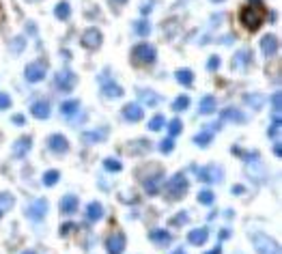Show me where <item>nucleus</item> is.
Returning <instances> with one entry per match:
<instances>
[{
  "mask_svg": "<svg viewBox=\"0 0 282 254\" xmlns=\"http://www.w3.org/2000/svg\"><path fill=\"white\" fill-rule=\"evenodd\" d=\"M78 110H80V101L78 99H69V101H65V104L61 106V112L65 116H73Z\"/></svg>",
  "mask_w": 282,
  "mask_h": 254,
  "instance_id": "26",
  "label": "nucleus"
},
{
  "mask_svg": "<svg viewBox=\"0 0 282 254\" xmlns=\"http://www.w3.org/2000/svg\"><path fill=\"white\" fill-rule=\"evenodd\" d=\"M239 20L248 30H257L265 20V7L263 4H246L239 13Z\"/></svg>",
  "mask_w": 282,
  "mask_h": 254,
  "instance_id": "1",
  "label": "nucleus"
},
{
  "mask_svg": "<svg viewBox=\"0 0 282 254\" xmlns=\"http://www.w3.org/2000/svg\"><path fill=\"white\" fill-rule=\"evenodd\" d=\"M220 67V58L218 56H211L209 63H207V69H211V71H215V69Z\"/></svg>",
  "mask_w": 282,
  "mask_h": 254,
  "instance_id": "41",
  "label": "nucleus"
},
{
  "mask_svg": "<svg viewBox=\"0 0 282 254\" xmlns=\"http://www.w3.org/2000/svg\"><path fill=\"white\" fill-rule=\"evenodd\" d=\"M104 95L106 97H121L123 95V89L112 78H108V82L104 80Z\"/></svg>",
  "mask_w": 282,
  "mask_h": 254,
  "instance_id": "22",
  "label": "nucleus"
},
{
  "mask_svg": "<svg viewBox=\"0 0 282 254\" xmlns=\"http://www.w3.org/2000/svg\"><path fill=\"white\" fill-rule=\"evenodd\" d=\"M75 75L71 71H67V69H63V71H58L56 75H54V86H56L58 91H63V93H69V91L75 86Z\"/></svg>",
  "mask_w": 282,
  "mask_h": 254,
  "instance_id": "6",
  "label": "nucleus"
},
{
  "mask_svg": "<svg viewBox=\"0 0 282 254\" xmlns=\"http://www.w3.org/2000/svg\"><path fill=\"white\" fill-rule=\"evenodd\" d=\"M78 196H73V194H67V196H63L61 201V213L63 215H73L78 211Z\"/></svg>",
  "mask_w": 282,
  "mask_h": 254,
  "instance_id": "15",
  "label": "nucleus"
},
{
  "mask_svg": "<svg viewBox=\"0 0 282 254\" xmlns=\"http://www.w3.org/2000/svg\"><path fill=\"white\" fill-rule=\"evenodd\" d=\"M115 4H123V2H127V0H112Z\"/></svg>",
  "mask_w": 282,
  "mask_h": 254,
  "instance_id": "48",
  "label": "nucleus"
},
{
  "mask_svg": "<svg viewBox=\"0 0 282 254\" xmlns=\"http://www.w3.org/2000/svg\"><path fill=\"white\" fill-rule=\"evenodd\" d=\"M188 222V211H181L179 215H175V218L170 220V224H175V226H181V224H186Z\"/></svg>",
  "mask_w": 282,
  "mask_h": 254,
  "instance_id": "39",
  "label": "nucleus"
},
{
  "mask_svg": "<svg viewBox=\"0 0 282 254\" xmlns=\"http://www.w3.org/2000/svg\"><path fill=\"white\" fill-rule=\"evenodd\" d=\"M261 52H263V56H274V54L278 52V39H276L274 35H265L261 39Z\"/></svg>",
  "mask_w": 282,
  "mask_h": 254,
  "instance_id": "16",
  "label": "nucleus"
},
{
  "mask_svg": "<svg viewBox=\"0 0 282 254\" xmlns=\"http://www.w3.org/2000/svg\"><path fill=\"white\" fill-rule=\"evenodd\" d=\"M101 218H104V205L97 201L86 205V220H89V222H97V220H101Z\"/></svg>",
  "mask_w": 282,
  "mask_h": 254,
  "instance_id": "17",
  "label": "nucleus"
},
{
  "mask_svg": "<svg viewBox=\"0 0 282 254\" xmlns=\"http://www.w3.org/2000/svg\"><path fill=\"white\" fill-rule=\"evenodd\" d=\"M140 101H142L144 106H155L160 104V95H155L153 91H140Z\"/></svg>",
  "mask_w": 282,
  "mask_h": 254,
  "instance_id": "27",
  "label": "nucleus"
},
{
  "mask_svg": "<svg viewBox=\"0 0 282 254\" xmlns=\"http://www.w3.org/2000/svg\"><path fill=\"white\" fill-rule=\"evenodd\" d=\"M207 239H209V231L207 229H194V231H189V233H188V241H189V244H194V246H203Z\"/></svg>",
  "mask_w": 282,
  "mask_h": 254,
  "instance_id": "18",
  "label": "nucleus"
},
{
  "mask_svg": "<svg viewBox=\"0 0 282 254\" xmlns=\"http://www.w3.org/2000/svg\"><path fill=\"white\" fill-rule=\"evenodd\" d=\"M15 205V198L11 194H0V218H2L7 211H11Z\"/></svg>",
  "mask_w": 282,
  "mask_h": 254,
  "instance_id": "25",
  "label": "nucleus"
},
{
  "mask_svg": "<svg viewBox=\"0 0 282 254\" xmlns=\"http://www.w3.org/2000/svg\"><path fill=\"white\" fill-rule=\"evenodd\" d=\"M58 179H61V172L58 170H47L46 175H43V183H46L47 187H52V185H56Z\"/></svg>",
  "mask_w": 282,
  "mask_h": 254,
  "instance_id": "30",
  "label": "nucleus"
},
{
  "mask_svg": "<svg viewBox=\"0 0 282 254\" xmlns=\"http://www.w3.org/2000/svg\"><path fill=\"white\" fill-rule=\"evenodd\" d=\"M32 147V138L30 136H24V138H20L18 142H15V147H13V153H15V158H24L26 153L30 151Z\"/></svg>",
  "mask_w": 282,
  "mask_h": 254,
  "instance_id": "20",
  "label": "nucleus"
},
{
  "mask_svg": "<svg viewBox=\"0 0 282 254\" xmlns=\"http://www.w3.org/2000/svg\"><path fill=\"white\" fill-rule=\"evenodd\" d=\"M280 106H282V101H280V95L276 93V95H274V112H278V110H280Z\"/></svg>",
  "mask_w": 282,
  "mask_h": 254,
  "instance_id": "43",
  "label": "nucleus"
},
{
  "mask_svg": "<svg viewBox=\"0 0 282 254\" xmlns=\"http://www.w3.org/2000/svg\"><path fill=\"white\" fill-rule=\"evenodd\" d=\"M188 187H189V183L186 179V175H183V172H177V175H172L170 179H168L166 194H168V198H172V201H179V198H183L188 194Z\"/></svg>",
  "mask_w": 282,
  "mask_h": 254,
  "instance_id": "2",
  "label": "nucleus"
},
{
  "mask_svg": "<svg viewBox=\"0 0 282 254\" xmlns=\"http://www.w3.org/2000/svg\"><path fill=\"white\" fill-rule=\"evenodd\" d=\"M155 58H157V52H155L153 46H149V43H138V46L132 50L134 65H151V63H155Z\"/></svg>",
  "mask_w": 282,
  "mask_h": 254,
  "instance_id": "4",
  "label": "nucleus"
},
{
  "mask_svg": "<svg viewBox=\"0 0 282 254\" xmlns=\"http://www.w3.org/2000/svg\"><path fill=\"white\" fill-rule=\"evenodd\" d=\"M215 2H220V0H215Z\"/></svg>",
  "mask_w": 282,
  "mask_h": 254,
  "instance_id": "50",
  "label": "nucleus"
},
{
  "mask_svg": "<svg viewBox=\"0 0 282 254\" xmlns=\"http://www.w3.org/2000/svg\"><path fill=\"white\" fill-rule=\"evenodd\" d=\"M71 231H75V224H63V226H61V235H63V237H67L69 233H71Z\"/></svg>",
  "mask_w": 282,
  "mask_h": 254,
  "instance_id": "42",
  "label": "nucleus"
},
{
  "mask_svg": "<svg viewBox=\"0 0 282 254\" xmlns=\"http://www.w3.org/2000/svg\"><path fill=\"white\" fill-rule=\"evenodd\" d=\"M205 254H222V248H213V250H209V252H205Z\"/></svg>",
  "mask_w": 282,
  "mask_h": 254,
  "instance_id": "46",
  "label": "nucleus"
},
{
  "mask_svg": "<svg viewBox=\"0 0 282 254\" xmlns=\"http://www.w3.org/2000/svg\"><path fill=\"white\" fill-rule=\"evenodd\" d=\"M47 213V201L46 198H37V201L30 203V207L26 209V215H28L30 220H43Z\"/></svg>",
  "mask_w": 282,
  "mask_h": 254,
  "instance_id": "9",
  "label": "nucleus"
},
{
  "mask_svg": "<svg viewBox=\"0 0 282 254\" xmlns=\"http://www.w3.org/2000/svg\"><path fill=\"white\" fill-rule=\"evenodd\" d=\"M104 168L106 170H110V172H118V170H121V162H118V160H106L104 162Z\"/></svg>",
  "mask_w": 282,
  "mask_h": 254,
  "instance_id": "36",
  "label": "nucleus"
},
{
  "mask_svg": "<svg viewBox=\"0 0 282 254\" xmlns=\"http://www.w3.org/2000/svg\"><path fill=\"white\" fill-rule=\"evenodd\" d=\"M22 254H37L35 250H26V252H22Z\"/></svg>",
  "mask_w": 282,
  "mask_h": 254,
  "instance_id": "49",
  "label": "nucleus"
},
{
  "mask_svg": "<svg viewBox=\"0 0 282 254\" xmlns=\"http://www.w3.org/2000/svg\"><path fill=\"white\" fill-rule=\"evenodd\" d=\"M108 136V129L106 127H101V129H97V132H86V134H82V142H86V144H93V142H99V140H104Z\"/></svg>",
  "mask_w": 282,
  "mask_h": 254,
  "instance_id": "21",
  "label": "nucleus"
},
{
  "mask_svg": "<svg viewBox=\"0 0 282 254\" xmlns=\"http://www.w3.org/2000/svg\"><path fill=\"white\" fill-rule=\"evenodd\" d=\"M46 71H47V65L46 63H39V61H35V63H30V65H26V69H24V78L28 80V82H41L43 78H46Z\"/></svg>",
  "mask_w": 282,
  "mask_h": 254,
  "instance_id": "5",
  "label": "nucleus"
},
{
  "mask_svg": "<svg viewBox=\"0 0 282 254\" xmlns=\"http://www.w3.org/2000/svg\"><path fill=\"white\" fill-rule=\"evenodd\" d=\"M183 129V123L179 121V118H172L170 123H168V132H170V136H177V134H181Z\"/></svg>",
  "mask_w": 282,
  "mask_h": 254,
  "instance_id": "34",
  "label": "nucleus"
},
{
  "mask_svg": "<svg viewBox=\"0 0 282 254\" xmlns=\"http://www.w3.org/2000/svg\"><path fill=\"white\" fill-rule=\"evenodd\" d=\"M274 153H276V155H280V153H282V147H280V142H276V144H274Z\"/></svg>",
  "mask_w": 282,
  "mask_h": 254,
  "instance_id": "45",
  "label": "nucleus"
},
{
  "mask_svg": "<svg viewBox=\"0 0 282 254\" xmlns=\"http://www.w3.org/2000/svg\"><path fill=\"white\" fill-rule=\"evenodd\" d=\"M69 13H71V7H69V2H58L56 9H54V15H56L58 20H67Z\"/></svg>",
  "mask_w": 282,
  "mask_h": 254,
  "instance_id": "28",
  "label": "nucleus"
},
{
  "mask_svg": "<svg viewBox=\"0 0 282 254\" xmlns=\"http://www.w3.org/2000/svg\"><path fill=\"white\" fill-rule=\"evenodd\" d=\"M162 170L157 172V175H153V177H146V179H142V187H144V192L146 194H151V196H155V194H160V190H162Z\"/></svg>",
  "mask_w": 282,
  "mask_h": 254,
  "instance_id": "11",
  "label": "nucleus"
},
{
  "mask_svg": "<svg viewBox=\"0 0 282 254\" xmlns=\"http://www.w3.org/2000/svg\"><path fill=\"white\" fill-rule=\"evenodd\" d=\"M222 116H224L226 121H246V116L239 115V110H237V108H226Z\"/></svg>",
  "mask_w": 282,
  "mask_h": 254,
  "instance_id": "32",
  "label": "nucleus"
},
{
  "mask_svg": "<svg viewBox=\"0 0 282 254\" xmlns=\"http://www.w3.org/2000/svg\"><path fill=\"white\" fill-rule=\"evenodd\" d=\"M11 108V97L7 93H0V110H7Z\"/></svg>",
  "mask_w": 282,
  "mask_h": 254,
  "instance_id": "40",
  "label": "nucleus"
},
{
  "mask_svg": "<svg viewBox=\"0 0 282 254\" xmlns=\"http://www.w3.org/2000/svg\"><path fill=\"white\" fill-rule=\"evenodd\" d=\"M177 82L183 84V86H192L194 84V73L189 71V69H179V71L175 73Z\"/></svg>",
  "mask_w": 282,
  "mask_h": 254,
  "instance_id": "24",
  "label": "nucleus"
},
{
  "mask_svg": "<svg viewBox=\"0 0 282 254\" xmlns=\"http://www.w3.org/2000/svg\"><path fill=\"white\" fill-rule=\"evenodd\" d=\"M188 106H189V97H188V95L177 97V99H175V104H172V108H175V110H186Z\"/></svg>",
  "mask_w": 282,
  "mask_h": 254,
  "instance_id": "35",
  "label": "nucleus"
},
{
  "mask_svg": "<svg viewBox=\"0 0 282 254\" xmlns=\"http://www.w3.org/2000/svg\"><path fill=\"white\" fill-rule=\"evenodd\" d=\"M172 254H188L186 250H183V248H177V250L175 252H172Z\"/></svg>",
  "mask_w": 282,
  "mask_h": 254,
  "instance_id": "47",
  "label": "nucleus"
},
{
  "mask_svg": "<svg viewBox=\"0 0 282 254\" xmlns=\"http://www.w3.org/2000/svg\"><path fill=\"white\" fill-rule=\"evenodd\" d=\"M215 97H211V95H207V97H203L200 99V115H213L215 112Z\"/></svg>",
  "mask_w": 282,
  "mask_h": 254,
  "instance_id": "23",
  "label": "nucleus"
},
{
  "mask_svg": "<svg viewBox=\"0 0 282 254\" xmlns=\"http://www.w3.org/2000/svg\"><path fill=\"white\" fill-rule=\"evenodd\" d=\"M226 237H231V231L222 229V233H220V239H226Z\"/></svg>",
  "mask_w": 282,
  "mask_h": 254,
  "instance_id": "44",
  "label": "nucleus"
},
{
  "mask_svg": "<svg viewBox=\"0 0 282 254\" xmlns=\"http://www.w3.org/2000/svg\"><path fill=\"white\" fill-rule=\"evenodd\" d=\"M172 149H175L172 138H166V140H162V142H160V151H162V153H170Z\"/></svg>",
  "mask_w": 282,
  "mask_h": 254,
  "instance_id": "37",
  "label": "nucleus"
},
{
  "mask_svg": "<svg viewBox=\"0 0 282 254\" xmlns=\"http://www.w3.org/2000/svg\"><path fill=\"white\" fill-rule=\"evenodd\" d=\"M101 41H104V35L99 32V28H86L84 35H82V46L89 47V50H97V47L101 46Z\"/></svg>",
  "mask_w": 282,
  "mask_h": 254,
  "instance_id": "8",
  "label": "nucleus"
},
{
  "mask_svg": "<svg viewBox=\"0 0 282 254\" xmlns=\"http://www.w3.org/2000/svg\"><path fill=\"white\" fill-rule=\"evenodd\" d=\"M215 201V194L211 192V190H203L198 194V203H203V205H211Z\"/></svg>",
  "mask_w": 282,
  "mask_h": 254,
  "instance_id": "33",
  "label": "nucleus"
},
{
  "mask_svg": "<svg viewBox=\"0 0 282 254\" xmlns=\"http://www.w3.org/2000/svg\"><path fill=\"white\" fill-rule=\"evenodd\" d=\"M211 138H213V134L209 132H200V134H196L194 136V144H198V147H207V144H211Z\"/></svg>",
  "mask_w": 282,
  "mask_h": 254,
  "instance_id": "29",
  "label": "nucleus"
},
{
  "mask_svg": "<svg viewBox=\"0 0 282 254\" xmlns=\"http://www.w3.org/2000/svg\"><path fill=\"white\" fill-rule=\"evenodd\" d=\"M149 237H151V241H153L155 246H160V248L170 246V241H172V235L168 233V231H164V229H155V231H151Z\"/></svg>",
  "mask_w": 282,
  "mask_h": 254,
  "instance_id": "14",
  "label": "nucleus"
},
{
  "mask_svg": "<svg viewBox=\"0 0 282 254\" xmlns=\"http://www.w3.org/2000/svg\"><path fill=\"white\" fill-rule=\"evenodd\" d=\"M252 244L258 254H280L278 241L272 239V237L265 233H252Z\"/></svg>",
  "mask_w": 282,
  "mask_h": 254,
  "instance_id": "3",
  "label": "nucleus"
},
{
  "mask_svg": "<svg viewBox=\"0 0 282 254\" xmlns=\"http://www.w3.org/2000/svg\"><path fill=\"white\" fill-rule=\"evenodd\" d=\"M198 179L200 181H222V168L220 166H207V168H200L198 170Z\"/></svg>",
  "mask_w": 282,
  "mask_h": 254,
  "instance_id": "13",
  "label": "nucleus"
},
{
  "mask_svg": "<svg viewBox=\"0 0 282 254\" xmlns=\"http://www.w3.org/2000/svg\"><path fill=\"white\" fill-rule=\"evenodd\" d=\"M142 116H144V110H142V106H140V104H127V106H123V118H125V121L136 123V121H140Z\"/></svg>",
  "mask_w": 282,
  "mask_h": 254,
  "instance_id": "12",
  "label": "nucleus"
},
{
  "mask_svg": "<svg viewBox=\"0 0 282 254\" xmlns=\"http://www.w3.org/2000/svg\"><path fill=\"white\" fill-rule=\"evenodd\" d=\"M136 32L140 37H146L151 32V28H149V22H138V26H136Z\"/></svg>",
  "mask_w": 282,
  "mask_h": 254,
  "instance_id": "38",
  "label": "nucleus"
},
{
  "mask_svg": "<svg viewBox=\"0 0 282 254\" xmlns=\"http://www.w3.org/2000/svg\"><path fill=\"white\" fill-rule=\"evenodd\" d=\"M47 147H50L52 153L63 155V153H67V151H69V142H67V138H65V136H61V134H52V136L47 138Z\"/></svg>",
  "mask_w": 282,
  "mask_h": 254,
  "instance_id": "10",
  "label": "nucleus"
},
{
  "mask_svg": "<svg viewBox=\"0 0 282 254\" xmlns=\"http://www.w3.org/2000/svg\"><path fill=\"white\" fill-rule=\"evenodd\" d=\"M164 125H166V118L162 116V115H155L149 121V129H151V132H160V129H164Z\"/></svg>",
  "mask_w": 282,
  "mask_h": 254,
  "instance_id": "31",
  "label": "nucleus"
},
{
  "mask_svg": "<svg viewBox=\"0 0 282 254\" xmlns=\"http://www.w3.org/2000/svg\"><path fill=\"white\" fill-rule=\"evenodd\" d=\"M30 112H32V116L35 118H47L50 116V112H52V108H50V104L47 101H35L32 104V108H30Z\"/></svg>",
  "mask_w": 282,
  "mask_h": 254,
  "instance_id": "19",
  "label": "nucleus"
},
{
  "mask_svg": "<svg viewBox=\"0 0 282 254\" xmlns=\"http://www.w3.org/2000/svg\"><path fill=\"white\" fill-rule=\"evenodd\" d=\"M125 235L123 233H110L106 237V250L108 254H123V250H125Z\"/></svg>",
  "mask_w": 282,
  "mask_h": 254,
  "instance_id": "7",
  "label": "nucleus"
}]
</instances>
